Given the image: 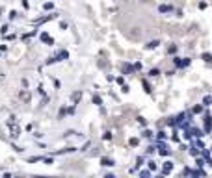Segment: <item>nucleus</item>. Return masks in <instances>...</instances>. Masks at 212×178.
<instances>
[{"instance_id":"1","label":"nucleus","mask_w":212,"mask_h":178,"mask_svg":"<svg viewBox=\"0 0 212 178\" xmlns=\"http://www.w3.org/2000/svg\"><path fill=\"white\" fill-rule=\"evenodd\" d=\"M175 63H177L179 67H186V65L190 63V60H181V58H177V60H175Z\"/></svg>"},{"instance_id":"2","label":"nucleus","mask_w":212,"mask_h":178,"mask_svg":"<svg viewBox=\"0 0 212 178\" xmlns=\"http://www.w3.org/2000/svg\"><path fill=\"white\" fill-rule=\"evenodd\" d=\"M171 169H173V163H171V161H166V163H164V173L171 171Z\"/></svg>"},{"instance_id":"6","label":"nucleus","mask_w":212,"mask_h":178,"mask_svg":"<svg viewBox=\"0 0 212 178\" xmlns=\"http://www.w3.org/2000/svg\"><path fill=\"white\" fill-rule=\"evenodd\" d=\"M149 74H151V76H156V74H160V71H158V69H153Z\"/></svg>"},{"instance_id":"5","label":"nucleus","mask_w":212,"mask_h":178,"mask_svg":"<svg viewBox=\"0 0 212 178\" xmlns=\"http://www.w3.org/2000/svg\"><path fill=\"white\" fill-rule=\"evenodd\" d=\"M103 165H112V160H108V158H103Z\"/></svg>"},{"instance_id":"4","label":"nucleus","mask_w":212,"mask_h":178,"mask_svg":"<svg viewBox=\"0 0 212 178\" xmlns=\"http://www.w3.org/2000/svg\"><path fill=\"white\" fill-rule=\"evenodd\" d=\"M203 60H205V61H212V56H210V54H203Z\"/></svg>"},{"instance_id":"7","label":"nucleus","mask_w":212,"mask_h":178,"mask_svg":"<svg viewBox=\"0 0 212 178\" xmlns=\"http://www.w3.org/2000/svg\"><path fill=\"white\" fill-rule=\"evenodd\" d=\"M169 9H171L169 6H160V11H169Z\"/></svg>"},{"instance_id":"3","label":"nucleus","mask_w":212,"mask_h":178,"mask_svg":"<svg viewBox=\"0 0 212 178\" xmlns=\"http://www.w3.org/2000/svg\"><path fill=\"white\" fill-rule=\"evenodd\" d=\"M158 47V41H151L149 44H147V48H156Z\"/></svg>"}]
</instances>
